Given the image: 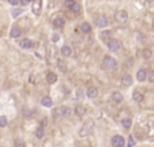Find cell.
I'll list each match as a JSON object with an SVG mask.
<instances>
[{"label":"cell","instance_id":"cell-38","mask_svg":"<svg viewBox=\"0 0 154 147\" xmlns=\"http://www.w3.org/2000/svg\"><path fill=\"white\" fill-rule=\"evenodd\" d=\"M46 123H48V121H46V119H44V120H41V127H44V125H46Z\"/></svg>","mask_w":154,"mask_h":147},{"label":"cell","instance_id":"cell-23","mask_svg":"<svg viewBox=\"0 0 154 147\" xmlns=\"http://www.w3.org/2000/svg\"><path fill=\"white\" fill-rule=\"evenodd\" d=\"M36 136H37V139H42V136H44V127H37V129H36Z\"/></svg>","mask_w":154,"mask_h":147},{"label":"cell","instance_id":"cell-32","mask_svg":"<svg viewBox=\"0 0 154 147\" xmlns=\"http://www.w3.org/2000/svg\"><path fill=\"white\" fill-rule=\"evenodd\" d=\"M134 144H135V142H134L132 136H130V139H128V144H127V147H134Z\"/></svg>","mask_w":154,"mask_h":147},{"label":"cell","instance_id":"cell-19","mask_svg":"<svg viewBox=\"0 0 154 147\" xmlns=\"http://www.w3.org/2000/svg\"><path fill=\"white\" fill-rule=\"evenodd\" d=\"M41 104H42V106H46V108H50L52 106V99L49 97H44L41 99Z\"/></svg>","mask_w":154,"mask_h":147},{"label":"cell","instance_id":"cell-9","mask_svg":"<svg viewBox=\"0 0 154 147\" xmlns=\"http://www.w3.org/2000/svg\"><path fill=\"white\" fill-rule=\"evenodd\" d=\"M146 78H147V71L146 70H139L138 74H136V79L139 80V82H143Z\"/></svg>","mask_w":154,"mask_h":147},{"label":"cell","instance_id":"cell-22","mask_svg":"<svg viewBox=\"0 0 154 147\" xmlns=\"http://www.w3.org/2000/svg\"><path fill=\"white\" fill-rule=\"evenodd\" d=\"M122 125L124 127V128H130L132 125V120L131 119H128V117H126V119H123L122 120Z\"/></svg>","mask_w":154,"mask_h":147},{"label":"cell","instance_id":"cell-2","mask_svg":"<svg viewBox=\"0 0 154 147\" xmlns=\"http://www.w3.org/2000/svg\"><path fill=\"white\" fill-rule=\"evenodd\" d=\"M102 67L105 70H115L116 68V60L113 57H110V56H105L104 60H102Z\"/></svg>","mask_w":154,"mask_h":147},{"label":"cell","instance_id":"cell-27","mask_svg":"<svg viewBox=\"0 0 154 147\" xmlns=\"http://www.w3.org/2000/svg\"><path fill=\"white\" fill-rule=\"evenodd\" d=\"M142 55H143V57H145V59H150L153 53H151V50H150V49H145V50L142 52Z\"/></svg>","mask_w":154,"mask_h":147},{"label":"cell","instance_id":"cell-14","mask_svg":"<svg viewBox=\"0 0 154 147\" xmlns=\"http://www.w3.org/2000/svg\"><path fill=\"white\" fill-rule=\"evenodd\" d=\"M132 98L135 99L136 102H142V101H143V94L136 90V91H134V94H132Z\"/></svg>","mask_w":154,"mask_h":147},{"label":"cell","instance_id":"cell-16","mask_svg":"<svg viewBox=\"0 0 154 147\" xmlns=\"http://www.w3.org/2000/svg\"><path fill=\"white\" fill-rule=\"evenodd\" d=\"M53 25H55V27H63L64 26V18H61V17H57V18H55Z\"/></svg>","mask_w":154,"mask_h":147},{"label":"cell","instance_id":"cell-12","mask_svg":"<svg viewBox=\"0 0 154 147\" xmlns=\"http://www.w3.org/2000/svg\"><path fill=\"white\" fill-rule=\"evenodd\" d=\"M61 55L63 56H71L73 55V49H71V46H68V45H64L63 48H61Z\"/></svg>","mask_w":154,"mask_h":147},{"label":"cell","instance_id":"cell-7","mask_svg":"<svg viewBox=\"0 0 154 147\" xmlns=\"http://www.w3.org/2000/svg\"><path fill=\"white\" fill-rule=\"evenodd\" d=\"M95 25H97L98 27H106V25H108V19H106V17L100 15V17L97 18V21H95Z\"/></svg>","mask_w":154,"mask_h":147},{"label":"cell","instance_id":"cell-5","mask_svg":"<svg viewBox=\"0 0 154 147\" xmlns=\"http://www.w3.org/2000/svg\"><path fill=\"white\" fill-rule=\"evenodd\" d=\"M108 48L110 52H117L120 49V42L117 40H109L108 41Z\"/></svg>","mask_w":154,"mask_h":147},{"label":"cell","instance_id":"cell-35","mask_svg":"<svg viewBox=\"0 0 154 147\" xmlns=\"http://www.w3.org/2000/svg\"><path fill=\"white\" fill-rule=\"evenodd\" d=\"M18 1H19V0H8V3H10V4H12V6L18 4Z\"/></svg>","mask_w":154,"mask_h":147},{"label":"cell","instance_id":"cell-34","mask_svg":"<svg viewBox=\"0 0 154 147\" xmlns=\"http://www.w3.org/2000/svg\"><path fill=\"white\" fill-rule=\"evenodd\" d=\"M19 1H21V4H22V6H26V4L30 3V0H19Z\"/></svg>","mask_w":154,"mask_h":147},{"label":"cell","instance_id":"cell-39","mask_svg":"<svg viewBox=\"0 0 154 147\" xmlns=\"http://www.w3.org/2000/svg\"><path fill=\"white\" fill-rule=\"evenodd\" d=\"M153 27H154V22H153Z\"/></svg>","mask_w":154,"mask_h":147},{"label":"cell","instance_id":"cell-24","mask_svg":"<svg viewBox=\"0 0 154 147\" xmlns=\"http://www.w3.org/2000/svg\"><path fill=\"white\" fill-rule=\"evenodd\" d=\"M40 7H41V0H36V7L33 6V12L38 15L40 14Z\"/></svg>","mask_w":154,"mask_h":147},{"label":"cell","instance_id":"cell-33","mask_svg":"<svg viewBox=\"0 0 154 147\" xmlns=\"http://www.w3.org/2000/svg\"><path fill=\"white\" fill-rule=\"evenodd\" d=\"M149 80L151 82V83H154V71L149 74Z\"/></svg>","mask_w":154,"mask_h":147},{"label":"cell","instance_id":"cell-20","mask_svg":"<svg viewBox=\"0 0 154 147\" xmlns=\"http://www.w3.org/2000/svg\"><path fill=\"white\" fill-rule=\"evenodd\" d=\"M100 37L102 41H109V38H110V30H104L100 34Z\"/></svg>","mask_w":154,"mask_h":147},{"label":"cell","instance_id":"cell-8","mask_svg":"<svg viewBox=\"0 0 154 147\" xmlns=\"http://www.w3.org/2000/svg\"><path fill=\"white\" fill-rule=\"evenodd\" d=\"M122 85L124 86V87H128V86L132 85V78L130 75H124L122 78Z\"/></svg>","mask_w":154,"mask_h":147},{"label":"cell","instance_id":"cell-31","mask_svg":"<svg viewBox=\"0 0 154 147\" xmlns=\"http://www.w3.org/2000/svg\"><path fill=\"white\" fill-rule=\"evenodd\" d=\"M74 3H75V1H73V0H67L64 4H66V7H67V8H71V7L74 6Z\"/></svg>","mask_w":154,"mask_h":147},{"label":"cell","instance_id":"cell-25","mask_svg":"<svg viewBox=\"0 0 154 147\" xmlns=\"http://www.w3.org/2000/svg\"><path fill=\"white\" fill-rule=\"evenodd\" d=\"M56 64H57V67H59V70H61V71H66V70H67V66H66V64H64V61L63 60H57V61H56Z\"/></svg>","mask_w":154,"mask_h":147},{"label":"cell","instance_id":"cell-28","mask_svg":"<svg viewBox=\"0 0 154 147\" xmlns=\"http://www.w3.org/2000/svg\"><path fill=\"white\" fill-rule=\"evenodd\" d=\"M71 10H73V12H79V11H81V6H79V3H74V6L71 7Z\"/></svg>","mask_w":154,"mask_h":147},{"label":"cell","instance_id":"cell-21","mask_svg":"<svg viewBox=\"0 0 154 147\" xmlns=\"http://www.w3.org/2000/svg\"><path fill=\"white\" fill-rule=\"evenodd\" d=\"M81 30L83 31V33H90V31H91V26L87 22H83L81 25Z\"/></svg>","mask_w":154,"mask_h":147},{"label":"cell","instance_id":"cell-11","mask_svg":"<svg viewBox=\"0 0 154 147\" xmlns=\"http://www.w3.org/2000/svg\"><path fill=\"white\" fill-rule=\"evenodd\" d=\"M97 94H98V90L95 89V87H89L86 91V95L89 98H95L97 97Z\"/></svg>","mask_w":154,"mask_h":147},{"label":"cell","instance_id":"cell-30","mask_svg":"<svg viewBox=\"0 0 154 147\" xmlns=\"http://www.w3.org/2000/svg\"><path fill=\"white\" fill-rule=\"evenodd\" d=\"M7 125V119H6L4 116L0 117V127H6Z\"/></svg>","mask_w":154,"mask_h":147},{"label":"cell","instance_id":"cell-29","mask_svg":"<svg viewBox=\"0 0 154 147\" xmlns=\"http://www.w3.org/2000/svg\"><path fill=\"white\" fill-rule=\"evenodd\" d=\"M23 146H25L23 140H21V139H15V147H23Z\"/></svg>","mask_w":154,"mask_h":147},{"label":"cell","instance_id":"cell-6","mask_svg":"<svg viewBox=\"0 0 154 147\" xmlns=\"http://www.w3.org/2000/svg\"><path fill=\"white\" fill-rule=\"evenodd\" d=\"M112 144L115 147H124V138L120 135H116L112 138Z\"/></svg>","mask_w":154,"mask_h":147},{"label":"cell","instance_id":"cell-36","mask_svg":"<svg viewBox=\"0 0 154 147\" xmlns=\"http://www.w3.org/2000/svg\"><path fill=\"white\" fill-rule=\"evenodd\" d=\"M59 38H60V37L57 36V34H53V37H52V40H53L55 42H57V40H59Z\"/></svg>","mask_w":154,"mask_h":147},{"label":"cell","instance_id":"cell-18","mask_svg":"<svg viewBox=\"0 0 154 147\" xmlns=\"http://www.w3.org/2000/svg\"><path fill=\"white\" fill-rule=\"evenodd\" d=\"M85 113H86V109H85L83 106H77L75 108V115H77L78 117L85 116Z\"/></svg>","mask_w":154,"mask_h":147},{"label":"cell","instance_id":"cell-13","mask_svg":"<svg viewBox=\"0 0 154 147\" xmlns=\"http://www.w3.org/2000/svg\"><path fill=\"white\" fill-rule=\"evenodd\" d=\"M21 46H22L23 49H30L33 46V42L29 38H25L23 41H21Z\"/></svg>","mask_w":154,"mask_h":147},{"label":"cell","instance_id":"cell-15","mask_svg":"<svg viewBox=\"0 0 154 147\" xmlns=\"http://www.w3.org/2000/svg\"><path fill=\"white\" fill-rule=\"evenodd\" d=\"M21 34H22V30H21L19 27H12V30L10 33V36L12 37V38H17V37H19Z\"/></svg>","mask_w":154,"mask_h":147},{"label":"cell","instance_id":"cell-26","mask_svg":"<svg viewBox=\"0 0 154 147\" xmlns=\"http://www.w3.org/2000/svg\"><path fill=\"white\" fill-rule=\"evenodd\" d=\"M23 116L25 117H32L33 116V110L32 109H29V108H25V109H23Z\"/></svg>","mask_w":154,"mask_h":147},{"label":"cell","instance_id":"cell-17","mask_svg":"<svg viewBox=\"0 0 154 147\" xmlns=\"http://www.w3.org/2000/svg\"><path fill=\"white\" fill-rule=\"evenodd\" d=\"M112 99H113L115 102H122L123 101V95L119 91H113L112 93Z\"/></svg>","mask_w":154,"mask_h":147},{"label":"cell","instance_id":"cell-3","mask_svg":"<svg viewBox=\"0 0 154 147\" xmlns=\"http://www.w3.org/2000/svg\"><path fill=\"white\" fill-rule=\"evenodd\" d=\"M70 113H71V109L68 106H61V108H59V109L53 110L55 116H60V117H68Z\"/></svg>","mask_w":154,"mask_h":147},{"label":"cell","instance_id":"cell-10","mask_svg":"<svg viewBox=\"0 0 154 147\" xmlns=\"http://www.w3.org/2000/svg\"><path fill=\"white\" fill-rule=\"evenodd\" d=\"M46 80H48V83H56L57 82V75L55 74V72H48V75H46Z\"/></svg>","mask_w":154,"mask_h":147},{"label":"cell","instance_id":"cell-37","mask_svg":"<svg viewBox=\"0 0 154 147\" xmlns=\"http://www.w3.org/2000/svg\"><path fill=\"white\" fill-rule=\"evenodd\" d=\"M77 97L78 98H82V91H81V90H77Z\"/></svg>","mask_w":154,"mask_h":147},{"label":"cell","instance_id":"cell-1","mask_svg":"<svg viewBox=\"0 0 154 147\" xmlns=\"http://www.w3.org/2000/svg\"><path fill=\"white\" fill-rule=\"evenodd\" d=\"M93 128H94V121L91 120V119H89L87 121H85V124L82 125V128L79 129V136H81V138L89 136L90 132L93 131Z\"/></svg>","mask_w":154,"mask_h":147},{"label":"cell","instance_id":"cell-4","mask_svg":"<svg viewBox=\"0 0 154 147\" xmlns=\"http://www.w3.org/2000/svg\"><path fill=\"white\" fill-rule=\"evenodd\" d=\"M115 18H116V21L120 23H126L128 19V14L124 11V10H120V11H117L116 12V15H115Z\"/></svg>","mask_w":154,"mask_h":147}]
</instances>
